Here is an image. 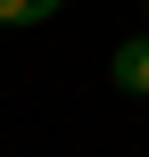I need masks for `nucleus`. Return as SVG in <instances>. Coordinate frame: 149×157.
<instances>
[{"instance_id": "nucleus-1", "label": "nucleus", "mask_w": 149, "mask_h": 157, "mask_svg": "<svg viewBox=\"0 0 149 157\" xmlns=\"http://www.w3.org/2000/svg\"><path fill=\"white\" fill-rule=\"evenodd\" d=\"M108 75H116V91H133V99H149V33H141V41H124V50L108 58Z\"/></svg>"}, {"instance_id": "nucleus-2", "label": "nucleus", "mask_w": 149, "mask_h": 157, "mask_svg": "<svg viewBox=\"0 0 149 157\" xmlns=\"http://www.w3.org/2000/svg\"><path fill=\"white\" fill-rule=\"evenodd\" d=\"M66 0H0V25H41V17H58Z\"/></svg>"}]
</instances>
